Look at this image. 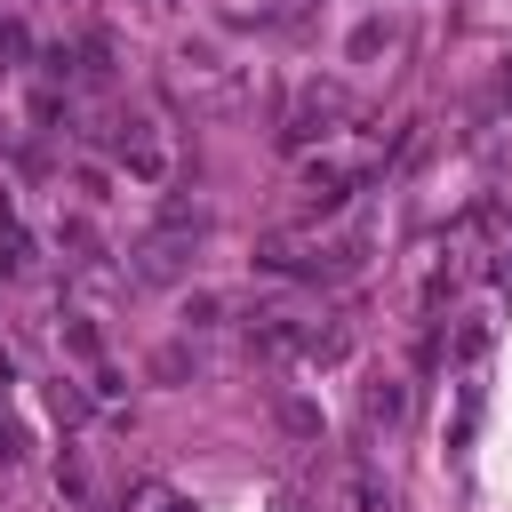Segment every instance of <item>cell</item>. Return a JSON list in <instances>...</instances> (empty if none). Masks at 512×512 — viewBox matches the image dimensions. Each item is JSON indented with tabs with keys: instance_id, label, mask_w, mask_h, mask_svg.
<instances>
[{
	"instance_id": "6da1fadb",
	"label": "cell",
	"mask_w": 512,
	"mask_h": 512,
	"mask_svg": "<svg viewBox=\"0 0 512 512\" xmlns=\"http://www.w3.org/2000/svg\"><path fill=\"white\" fill-rule=\"evenodd\" d=\"M24 256H32V240H24V224H16V208L0 192V272H24Z\"/></svg>"
},
{
	"instance_id": "7a4b0ae2",
	"label": "cell",
	"mask_w": 512,
	"mask_h": 512,
	"mask_svg": "<svg viewBox=\"0 0 512 512\" xmlns=\"http://www.w3.org/2000/svg\"><path fill=\"white\" fill-rule=\"evenodd\" d=\"M8 376H16V368H8V352H0V392H8Z\"/></svg>"
}]
</instances>
